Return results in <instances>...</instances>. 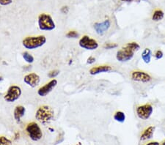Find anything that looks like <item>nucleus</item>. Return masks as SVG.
Returning a JSON list of instances; mask_svg holds the SVG:
<instances>
[{"instance_id": "f257e3e1", "label": "nucleus", "mask_w": 165, "mask_h": 145, "mask_svg": "<svg viewBox=\"0 0 165 145\" xmlns=\"http://www.w3.org/2000/svg\"><path fill=\"white\" fill-rule=\"evenodd\" d=\"M140 49V44L136 42H131L118 50L116 54V59L120 62H126L130 61L134 56L136 51Z\"/></svg>"}, {"instance_id": "f03ea898", "label": "nucleus", "mask_w": 165, "mask_h": 145, "mask_svg": "<svg viewBox=\"0 0 165 145\" xmlns=\"http://www.w3.org/2000/svg\"><path fill=\"white\" fill-rule=\"evenodd\" d=\"M54 112L49 106H42L38 108L35 113V118L38 122L46 125L53 120Z\"/></svg>"}, {"instance_id": "7ed1b4c3", "label": "nucleus", "mask_w": 165, "mask_h": 145, "mask_svg": "<svg viewBox=\"0 0 165 145\" xmlns=\"http://www.w3.org/2000/svg\"><path fill=\"white\" fill-rule=\"evenodd\" d=\"M46 43V38L44 35L27 37L22 41L24 47L29 50H34L41 47Z\"/></svg>"}, {"instance_id": "20e7f679", "label": "nucleus", "mask_w": 165, "mask_h": 145, "mask_svg": "<svg viewBox=\"0 0 165 145\" xmlns=\"http://www.w3.org/2000/svg\"><path fill=\"white\" fill-rule=\"evenodd\" d=\"M38 27L42 31H52L56 25L51 16L46 13H42L38 16Z\"/></svg>"}, {"instance_id": "39448f33", "label": "nucleus", "mask_w": 165, "mask_h": 145, "mask_svg": "<svg viewBox=\"0 0 165 145\" xmlns=\"http://www.w3.org/2000/svg\"><path fill=\"white\" fill-rule=\"evenodd\" d=\"M26 131L29 135V138L35 142L40 140L43 136L41 129L36 122H31V123L28 124L26 128Z\"/></svg>"}, {"instance_id": "423d86ee", "label": "nucleus", "mask_w": 165, "mask_h": 145, "mask_svg": "<svg viewBox=\"0 0 165 145\" xmlns=\"http://www.w3.org/2000/svg\"><path fill=\"white\" fill-rule=\"evenodd\" d=\"M21 89L17 85H12L7 90L4 99L8 103H13L17 100L21 95Z\"/></svg>"}, {"instance_id": "0eeeda50", "label": "nucleus", "mask_w": 165, "mask_h": 145, "mask_svg": "<svg viewBox=\"0 0 165 145\" xmlns=\"http://www.w3.org/2000/svg\"><path fill=\"white\" fill-rule=\"evenodd\" d=\"M136 115L142 120H148L154 112V108L150 104L141 105L136 108Z\"/></svg>"}, {"instance_id": "6e6552de", "label": "nucleus", "mask_w": 165, "mask_h": 145, "mask_svg": "<svg viewBox=\"0 0 165 145\" xmlns=\"http://www.w3.org/2000/svg\"><path fill=\"white\" fill-rule=\"evenodd\" d=\"M78 45L83 49L88 51H93L98 48V43L95 39L90 37L89 36L84 35L78 41Z\"/></svg>"}, {"instance_id": "1a4fd4ad", "label": "nucleus", "mask_w": 165, "mask_h": 145, "mask_svg": "<svg viewBox=\"0 0 165 145\" xmlns=\"http://www.w3.org/2000/svg\"><path fill=\"white\" fill-rule=\"evenodd\" d=\"M131 79L134 81L141 82V83H149L152 81V77L148 73L141 71V70H134L131 72Z\"/></svg>"}, {"instance_id": "9d476101", "label": "nucleus", "mask_w": 165, "mask_h": 145, "mask_svg": "<svg viewBox=\"0 0 165 145\" xmlns=\"http://www.w3.org/2000/svg\"><path fill=\"white\" fill-rule=\"evenodd\" d=\"M57 85V81L56 79H52L49 82H48L47 84H46L45 85L41 86L39 90H38V95L41 97H46L48 95V94H49L54 88L56 87V86Z\"/></svg>"}, {"instance_id": "9b49d317", "label": "nucleus", "mask_w": 165, "mask_h": 145, "mask_svg": "<svg viewBox=\"0 0 165 145\" xmlns=\"http://www.w3.org/2000/svg\"><path fill=\"white\" fill-rule=\"evenodd\" d=\"M24 81L30 87L35 88L39 85L40 81H41V78L35 72H31V73L27 74L24 78Z\"/></svg>"}, {"instance_id": "f8f14e48", "label": "nucleus", "mask_w": 165, "mask_h": 145, "mask_svg": "<svg viewBox=\"0 0 165 145\" xmlns=\"http://www.w3.org/2000/svg\"><path fill=\"white\" fill-rule=\"evenodd\" d=\"M110 26H111V22L109 19H106L100 23H96L94 24L93 27L98 35H102L108 31V29L110 28Z\"/></svg>"}, {"instance_id": "ddd939ff", "label": "nucleus", "mask_w": 165, "mask_h": 145, "mask_svg": "<svg viewBox=\"0 0 165 145\" xmlns=\"http://www.w3.org/2000/svg\"><path fill=\"white\" fill-rule=\"evenodd\" d=\"M112 70V68L111 66L109 65H100L96 66V67L92 68L90 70V74L92 76L98 75L99 73H102V72H108Z\"/></svg>"}, {"instance_id": "4468645a", "label": "nucleus", "mask_w": 165, "mask_h": 145, "mask_svg": "<svg viewBox=\"0 0 165 145\" xmlns=\"http://www.w3.org/2000/svg\"><path fill=\"white\" fill-rule=\"evenodd\" d=\"M155 131V127L154 126H149L148 128L145 129L142 132V134H141L140 136V141H147L149 139H151L154 136Z\"/></svg>"}, {"instance_id": "2eb2a0df", "label": "nucleus", "mask_w": 165, "mask_h": 145, "mask_svg": "<svg viewBox=\"0 0 165 145\" xmlns=\"http://www.w3.org/2000/svg\"><path fill=\"white\" fill-rule=\"evenodd\" d=\"M26 112V108L23 106H17L15 108L13 112L14 119L16 120V122H19L21 121V119L25 116Z\"/></svg>"}, {"instance_id": "dca6fc26", "label": "nucleus", "mask_w": 165, "mask_h": 145, "mask_svg": "<svg viewBox=\"0 0 165 145\" xmlns=\"http://www.w3.org/2000/svg\"><path fill=\"white\" fill-rule=\"evenodd\" d=\"M151 58H152V51L150 49V48H145L142 53V59L143 60V62L145 63L148 64L150 63V61H151Z\"/></svg>"}, {"instance_id": "f3484780", "label": "nucleus", "mask_w": 165, "mask_h": 145, "mask_svg": "<svg viewBox=\"0 0 165 145\" xmlns=\"http://www.w3.org/2000/svg\"><path fill=\"white\" fill-rule=\"evenodd\" d=\"M164 12L161 11V10H156V11H154V14H153L152 20L154 21H159L164 19Z\"/></svg>"}, {"instance_id": "a211bd4d", "label": "nucleus", "mask_w": 165, "mask_h": 145, "mask_svg": "<svg viewBox=\"0 0 165 145\" xmlns=\"http://www.w3.org/2000/svg\"><path fill=\"white\" fill-rule=\"evenodd\" d=\"M114 120L117 121V122H120V123H123L126 120V114L123 112H120V111L117 112L114 114Z\"/></svg>"}, {"instance_id": "6ab92c4d", "label": "nucleus", "mask_w": 165, "mask_h": 145, "mask_svg": "<svg viewBox=\"0 0 165 145\" xmlns=\"http://www.w3.org/2000/svg\"><path fill=\"white\" fill-rule=\"evenodd\" d=\"M22 56H23V59H25V61L29 64H32L34 62V60H35L33 56L29 53H28V52H24L22 54Z\"/></svg>"}, {"instance_id": "aec40b11", "label": "nucleus", "mask_w": 165, "mask_h": 145, "mask_svg": "<svg viewBox=\"0 0 165 145\" xmlns=\"http://www.w3.org/2000/svg\"><path fill=\"white\" fill-rule=\"evenodd\" d=\"M0 145H12V142L6 137L0 136Z\"/></svg>"}, {"instance_id": "412c9836", "label": "nucleus", "mask_w": 165, "mask_h": 145, "mask_svg": "<svg viewBox=\"0 0 165 145\" xmlns=\"http://www.w3.org/2000/svg\"><path fill=\"white\" fill-rule=\"evenodd\" d=\"M104 48H105V49H108V50H110V49H114V48H116L118 47V45L117 43H106L104 45Z\"/></svg>"}, {"instance_id": "4be33fe9", "label": "nucleus", "mask_w": 165, "mask_h": 145, "mask_svg": "<svg viewBox=\"0 0 165 145\" xmlns=\"http://www.w3.org/2000/svg\"><path fill=\"white\" fill-rule=\"evenodd\" d=\"M66 37L68 38H76L78 37V33L76 31H69L66 34Z\"/></svg>"}, {"instance_id": "5701e85b", "label": "nucleus", "mask_w": 165, "mask_h": 145, "mask_svg": "<svg viewBox=\"0 0 165 145\" xmlns=\"http://www.w3.org/2000/svg\"><path fill=\"white\" fill-rule=\"evenodd\" d=\"M59 74H60V70H51V71H50L49 73H48V76H49V78H54L57 77Z\"/></svg>"}, {"instance_id": "b1692460", "label": "nucleus", "mask_w": 165, "mask_h": 145, "mask_svg": "<svg viewBox=\"0 0 165 145\" xmlns=\"http://www.w3.org/2000/svg\"><path fill=\"white\" fill-rule=\"evenodd\" d=\"M163 56H164V54H163V52L161 51V50H157L154 54L155 58H156V59L157 60L162 59V58L163 57Z\"/></svg>"}, {"instance_id": "393cba45", "label": "nucleus", "mask_w": 165, "mask_h": 145, "mask_svg": "<svg viewBox=\"0 0 165 145\" xmlns=\"http://www.w3.org/2000/svg\"><path fill=\"white\" fill-rule=\"evenodd\" d=\"M13 2V0H0V5H8Z\"/></svg>"}, {"instance_id": "a878e982", "label": "nucleus", "mask_w": 165, "mask_h": 145, "mask_svg": "<svg viewBox=\"0 0 165 145\" xmlns=\"http://www.w3.org/2000/svg\"><path fill=\"white\" fill-rule=\"evenodd\" d=\"M95 62H96V58L94 57V56H90V57H88L87 59V63L89 64L95 63Z\"/></svg>"}, {"instance_id": "bb28decb", "label": "nucleus", "mask_w": 165, "mask_h": 145, "mask_svg": "<svg viewBox=\"0 0 165 145\" xmlns=\"http://www.w3.org/2000/svg\"><path fill=\"white\" fill-rule=\"evenodd\" d=\"M68 11H69V8H68V6H64L61 8V12L64 14H67L68 13Z\"/></svg>"}, {"instance_id": "cd10ccee", "label": "nucleus", "mask_w": 165, "mask_h": 145, "mask_svg": "<svg viewBox=\"0 0 165 145\" xmlns=\"http://www.w3.org/2000/svg\"><path fill=\"white\" fill-rule=\"evenodd\" d=\"M160 144L158 142H150L146 144L145 145H159Z\"/></svg>"}, {"instance_id": "c85d7f7f", "label": "nucleus", "mask_w": 165, "mask_h": 145, "mask_svg": "<svg viewBox=\"0 0 165 145\" xmlns=\"http://www.w3.org/2000/svg\"><path fill=\"white\" fill-rule=\"evenodd\" d=\"M122 2H132L134 0H120Z\"/></svg>"}, {"instance_id": "c756f323", "label": "nucleus", "mask_w": 165, "mask_h": 145, "mask_svg": "<svg viewBox=\"0 0 165 145\" xmlns=\"http://www.w3.org/2000/svg\"><path fill=\"white\" fill-rule=\"evenodd\" d=\"M159 145H165V139L164 141H163V142L162 143H161V144Z\"/></svg>"}, {"instance_id": "7c9ffc66", "label": "nucleus", "mask_w": 165, "mask_h": 145, "mask_svg": "<svg viewBox=\"0 0 165 145\" xmlns=\"http://www.w3.org/2000/svg\"><path fill=\"white\" fill-rule=\"evenodd\" d=\"M2 80H3L2 77H0V81H2Z\"/></svg>"}]
</instances>
